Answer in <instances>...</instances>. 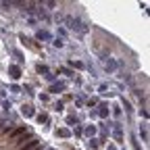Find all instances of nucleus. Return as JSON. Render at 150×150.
Instances as JSON below:
<instances>
[{
	"mask_svg": "<svg viewBox=\"0 0 150 150\" xmlns=\"http://www.w3.org/2000/svg\"><path fill=\"white\" fill-rule=\"evenodd\" d=\"M38 146H40V140H29V142H23L21 146H19V148H21V150H33V148H38Z\"/></svg>",
	"mask_w": 150,
	"mask_h": 150,
	"instance_id": "f257e3e1",
	"label": "nucleus"
},
{
	"mask_svg": "<svg viewBox=\"0 0 150 150\" xmlns=\"http://www.w3.org/2000/svg\"><path fill=\"white\" fill-rule=\"evenodd\" d=\"M23 134H25V127H19V129H15L13 134H11V138H13V140H17L19 136H23Z\"/></svg>",
	"mask_w": 150,
	"mask_h": 150,
	"instance_id": "f03ea898",
	"label": "nucleus"
}]
</instances>
